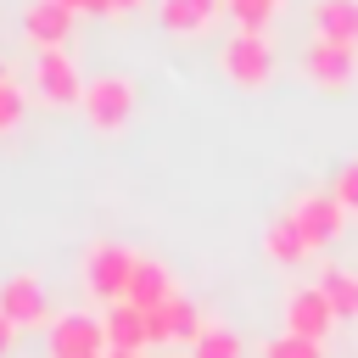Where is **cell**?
<instances>
[{
    "instance_id": "6da1fadb",
    "label": "cell",
    "mask_w": 358,
    "mask_h": 358,
    "mask_svg": "<svg viewBox=\"0 0 358 358\" xmlns=\"http://www.w3.org/2000/svg\"><path fill=\"white\" fill-rule=\"evenodd\" d=\"M218 67H224L229 84H241V90H263V84L274 78V45H268V34H263V28H241V34H229V39L218 45Z\"/></svg>"
},
{
    "instance_id": "7a4b0ae2",
    "label": "cell",
    "mask_w": 358,
    "mask_h": 358,
    "mask_svg": "<svg viewBox=\"0 0 358 358\" xmlns=\"http://www.w3.org/2000/svg\"><path fill=\"white\" fill-rule=\"evenodd\" d=\"M134 252L129 246H117V241H95L90 252H84V285L112 308V302H123L129 296V280H134Z\"/></svg>"
},
{
    "instance_id": "3957f363",
    "label": "cell",
    "mask_w": 358,
    "mask_h": 358,
    "mask_svg": "<svg viewBox=\"0 0 358 358\" xmlns=\"http://www.w3.org/2000/svg\"><path fill=\"white\" fill-rule=\"evenodd\" d=\"M78 106H84V117H90V129H95V134H117V129L134 117V84H129V78H117V73L90 78Z\"/></svg>"
},
{
    "instance_id": "277c9868",
    "label": "cell",
    "mask_w": 358,
    "mask_h": 358,
    "mask_svg": "<svg viewBox=\"0 0 358 358\" xmlns=\"http://www.w3.org/2000/svg\"><path fill=\"white\" fill-rule=\"evenodd\" d=\"M34 95H45L50 106H78L84 101V73L67 56V45L34 50Z\"/></svg>"
},
{
    "instance_id": "5b68a950",
    "label": "cell",
    "mask_w": 358,
    "mask_h": 358,
    "mask_svg": "<svg viewBox=\"0 0 358 358\" xmlns=\"http://www.w3.org/2000/svg\"><path fill=\"white\" fill-rule=\"evenodd\" d=\"M302 73L319 84V90H347L352 73H358V45H336V39H308L302 45Z\"/></svg>"
},
{
    "instance_id": "8992f818",
    "label": "cell",
    "mask_w": 358,
    "mask_h": 358,
    "mask_svg": "<svg viewBox=\"0 0 358 358\" xmlns=\"http://www.w3.org/2000/svg\"><path fill=\"white\" fill-rule=\"evenodd\" d=\"M291 218H296V229L308 235V246L319 252V246H330V241L341 235L347 207L336 201V190H302V196L291 201Z\"/></svg>"
},
{
    "instance_id": "52a82bcc",
    "label": "cell",
    "mask_w": 358,
    "mask_h": 358,
    "mask_svg": "<svg viewBox=\"0 0 358 358\" xmlns=\"http://www.w3.org/2000/svg\"><path fill=\"white\" fill-rule=\"evenodd\" d=\"M112 341H106V324L90 319V313H62L50 324V358H106Z\"/></svg>"
},
{
    "instance_id": "ba28073f",
    "label": "cell",
    "mask_w": 358,
    "mask_h": 358,
    "mask_svg": "<svg viewBox=\"0 0 358 358\" xmlns=\"http://www.w3.org/2000/svg\"><path fill=\"white\" fill-rule=\"evenodd\" d=\"M336 324H341V319H336V308H330V296H324L319 285H296V291L285 296V336L324 341Z\"/></svg>"
},
{
    "instance_id": "9c48e42d",
    "label": "cell",
    "mask_w": 358,
    "mask_h": 358,
    "mask_svg": "<svg viewBox=\"0 0 358 358\" xmlns=\"http://www.w3.org/2000/svg\"><path fill=\"white\" fill-rule=\"evenodd\" d=\"M0 313H6L17 330H45V324H56V319H50V302H45V285H39L34 274H11V280L0 285Z\"/></svg>"
},
{
    "instance_id": "30bf717a",
    "label": "cell",
    "mask_w": 358,
    "mask_h": 358,
    "mask_svg": "<svg viewBox=\"0 0 358 358\" xmlns=\"http://www.w3.org/2000/svg\"><path fill=\"white\" fill-rule=\"evenodd\" d=\"M73 17H78V11H67L62 0H34V6L22 11V34H28L34 50H50V45H67Z\"/></svg>"
},
{
    "instance_id": "8fae6325",
    "label": "cell",
    "mask_w": 358,
    "mask_h": 358,
    "mask_svg": "<svg viewBox=\"0 0 358 358\" xmlns=\"http://www.w3.org/2000/svg\"><path fill=\"white\" fill-rule=\"evenodd\" d=\"M101 324H106V341H112L117 352H145V347H151V336H145V308H134V302H112V308L101 313Z\"/></svg>"
},
{
    "instance_id": "7c38bea8",
    "label": "cell",
    "mask_w": 358,
    "mask_h": 358,
    "mask_svg": "<svg viewBox=\"0 0 358 358\" xmlns=\"http://www.w3.org/2000/svg\"><path fill=\"white\" fill-rule=\"evenodd\" d=\"M179 291H173V280H168V268L157 263V257H140L134 263V280H129V296L123 302H134V308H162V302H173Z\"/></svg>"
},
{
    "instance_id": "4fadbf2b",
    "label": "cell",
    "mask_w": 358,
    "mask_h": 358,
    "mask_svg": "<svg viewBox=\"0 0 358 358\" xmlns=\"http://www.w3.org/2000/svg\"><path fill=\"white\" fill-rule=\"evenodd\" d=\"M263 252L274 257V263H302V257H313V246H308V235L296 229V218L291 213H280V218H268V229H263Z\"/></svg>"
},
{
    "instance_id": "5bb4252c",
    "label": "cell",
    "mask_w": 358,
    "mask_h": 358,
    "mask_svg": "<svg viewBox=\"0 0 358 358\" xmlns=\"http://www.w3.org/2000/svg\"><path fill=\"white\" fill-rule=\"evenodd\" d=\"M313 34L336 45H358V0H319L313 6Z\"/></svg>"
},
{
    "instance_id": "9a60e30c",
    "label": "cell",
    "mask_w": 358,
    "mask_h": 358,
    "mask_svg": "<svg viewBox=\"0 0 358 358\" xmlns=\"http://www.w3.org/2000/svg\"><path fill=\"white\" fill-rule=\"evenodd\" d=\"M224 0H162V28L168 34H207L218 22Z\"/></svg>"
},
{
    "instance_id": "2e32d148",
    "label": "cell",
    "mask_w": 358,
    "mask_h": 358,
    "mask_svg": "<svg viewBox=\"0 0 358 358\" xmlns=\"http://www.w3.org/2000/svg\"><path fill=\"white\" fill-rule=\"evenodd\" d=\"M319 291L330 296L336 319H358V274L352 268H324L319 274Z\"/></svg>"
},
{
    "instance_id": "e0dca14e",
    "label": "cell",
    "mask_w": 358,
    "mask_h": 358,
    "mask_svg": "<svg viewBox=\"0 0 358 358\" xmlns=\"http://www.w3.org/2000/svg\"><path fill=\"white\" fill-rule=\"evenodd\" d=\"M190 358H246V347H241V336H235L229 324H207V330L190 341Z\"/></svg>"
},
{
    "instance_id": "ac0fdd59",
    "label": "cell",
    "mask_w": 358,
    "mask_h": 358,
    "mask_svg": "<svg viewBox=\"0 0 358 358\" xmlns=\"http://www.w3.org/2000/svg\"><path fill=\"white\" fill-rule=\"evenodd\" d=\"M22 112H28V90L17 78H0V134H11L22 123Z\"/></svg>"
},
{
    "instance_id": "d6986e66",
    "label": "cell",
    "mask_w": 358,
    "mask_h": 358,
    "mask_svg": "<svg viewBox=\"0 0 358 358\" xmlns=\"http://www.w3.org/2000/svg\"><path fill=\"white\" fill-rule=\"evenodd\" d=\"M274 6H280V0H224V11H229L241 28H268Z\"/></svg>"
},
{
    "instance_id": "ffe728a7",
    "label": "cell",
    "mask_w": 358,
    "mask_h": 358,
    "mask_svg": "<svg viewBox=\"0 0 358 358\" xmlns=\"http://www.w3.org/2000/svg\"><path fill=\"white\" fill-rule=\"evenodd\" d=\"M207 324H201V308L190 296H173V341H196Z\"/></svg>"
},
{
    "instance_id": "44dd1931",
    "label": "cell",
    "mask_w": 358,
    "mask_h": 358,
    "mask_svg": "<svg viewBox=\"0 0 358 358\" xmlns=\"http://www.w3.org/2000/svg\"><path fill=\"white\" fill-rule=\"evenodd\" d=\"M319 347H324V341H308V336H274V341L263 347V358H324Z\"/></svg>"
},
{
    "instance_id": "7402d4cb",
    "label": "cell",
    "mask_w": 358,
    "mask_h": 358,
    "mask_svg": "<svg viewBox=\"0 0 358 358\" xmlns=\"http://www.w3.org/2000/svg\"><path fill=\"white\" fill-rule=\"evenodd\" d=\"M330 190H336V201H341L347 213H358V157H347V162L336 168V185H330Z\"/></svg>"
},
{
    "instance_id": "603a6c76",
    "label": "cell",
    "mask_w": 358,
    "mask_h": 358,
    "mask_svg": "<svg viewBox=\"0 0 358 358\" xmlns=\"http://www.w3.org/2000/svg\"><path fill=\"white\" fill-rule=\"evenodd\" d=\"M145 336H151V347L173 341V302H162V308H145Z\"/></svg>"
},
{
    "instance_id": "cb8c5ba5",
    "label": "cell",
    "mask_w": 358,
    "mask_h": 358,
    "mask_svg": "<svg viewBox=\"0 0 358 358\" xmlns=\"http://www.w3.org/2000/svg\"><path fill=\"white\" fill-rule=\"evenodd\" d=\"M67 11H90V17H106V11H117V0H62Z\"/></svg>"
},
{
    "instance_id": "d4e9b609",
    "label": "cell",
    "mask_w": 358,
    "mask_h": 358,
    "mask_svg": "<svg viewBox=\"0 0 358 358\" xmlns=\"http://www.w3.org/2000/svg\"><path fill=\"white\" fill-rule=\"evenodd\" d=\"M11 352H17V324L0 313V358H11Z\"/></svg>"
},
{
    "instance_id": "484cf974",
    "label": "cell",
    "mask_w": 358,
    "mask_h": 358,
    "mask_svg": "<svg viewBox=\"0 0 358 358\" xmlns=\"http://www.w3.org/2000/svg\"><path fill=\"white\" fill-rule=\"evenodd\" d=\"M106 358H145V352H117V347H112V352H106Z\"/></svg>"
},
{
    "instance_id": "4316f807",
    "label": "cell",
    "mask_w": 358,
    "mask_h": 358,
    "mask_svg": "<svg viewBox=\"0 0 358 358\" xmlns=\"http://www.w3.org/2000/svg\"><path fill=\"white\" fill-rule=\"evenodd\" d=\"M129 6H140V0H117V11H129Z\"/></svg>"
},
{
    "instance_id": "83f0119b",
    "label": "cell",
    "mask_w": 358,
    "mask_h": 358,
    "mask_svg": "<svg viewBox=\"0 0 358 358\" xmlns=\"http://www.w3.org/2000/svg\"><path fill=\"white\" fill-rule=\"evenodd\" d=\"M0 78H11V73H6V56H0Z\"/></svg>"
}]
</instances>
